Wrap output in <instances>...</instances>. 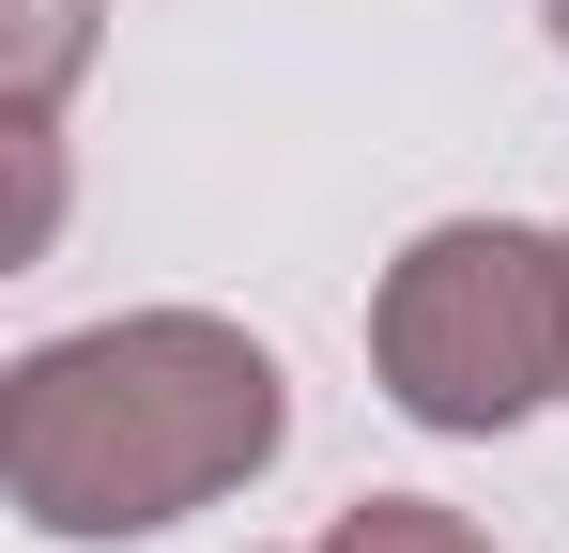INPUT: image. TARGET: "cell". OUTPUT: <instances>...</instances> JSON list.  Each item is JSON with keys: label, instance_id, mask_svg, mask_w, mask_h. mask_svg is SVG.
<instances>
[{"label": "cell", "instance_id": "obj_1", "mask_svg": "<svg viewBox=\"0 0 569 553\" xmlns=\"http://www.w3.org/2000/svg\"><path fill=\"white\" fill-rule=\"evenodd\" d=\"M292 446V369L216 308H123L31 339L0 384V492L31 539L123 553L186 507H231Z\"/></svg>", "mask_w": 569, "mask_h": 553}, {"label": "cell", "instance_id": "obj_2", "mask_svg": "<svg viewBox=\"0 0 569 553\" xmlns=\"http://www.w3.org/2000/svg\"><path fill=\"white\" fill-rule=\"evenodd\" d=\"M370 384L447 446H492L539 400H569V231H523V215L416 231L370 292Z\"/></svg>", "mask_w": 569, "mask_h": 553}, {"label": "cell", "instance_id": "obj_3", "mask_svg": "<svg viewBox=\"0 0 569 553\" xmlns=\"http://www.w3.org/2000/svg\"><path fill=\"white\" fill-rule=\"evenodd\" d=\"M78 62H93V0H16V62H0V123H62Z\"/></svg>", "mask_w": 569, "mask_h": 553}, {"label": "cell", "instance_id": "obj_4", "mask_svg": "<svg viewBox=\"0 0 569 553\" xmlns=\"http://www.w3.org/2000/svg\"><path fill=\"white\" fill-rule=\"evenodd\" d=\"M323 553H492V539H477L462 507H431V492H355L323 523Z\"/></svg>", "mask_w": 569, "mask_h": 553}, {"label": "cell", "instance_id": "obj_5", "mask_svg": "<svg viewBox=\"0 0 569 553\" xmlns=\"http://www.w3.org/2000/svg\"><path fill=\"white\" fill-rule=\"evenodd\" d=\"M539 16H555V47H569V0H539Z\"/></svg>", "mask_w": 569, "mask_h": 553}]
</instances>
